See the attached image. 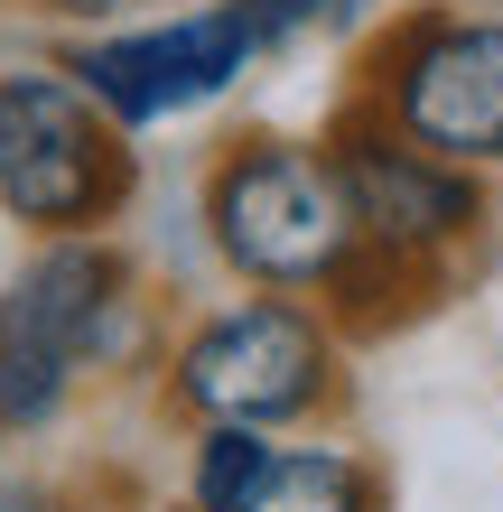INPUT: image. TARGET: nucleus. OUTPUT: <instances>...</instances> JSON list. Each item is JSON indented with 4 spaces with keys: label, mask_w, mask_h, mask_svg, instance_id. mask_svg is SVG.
<instances>
[{
    "label": "nucleus",
    "mask_w": 503,
    "mask_h": 512,
    "mask_svg": "<svg viewBox=\"0 0 503 512\" xmlns=\"http://www.w3.org/2000/svg\"><path fill=\"white\" fill-rule=\"evenodd\" d=\"M150 354V289L112 233H56L0 280V429H47L84 373Z\"/></svg>",
    "instance_id": "nucleus-1"
},
{
    "label": "nucleus",
    "mask_w": 503,
    "mask_h": 512,
    "mask_svg": "<svg viewBox=\"0 0 503 512\" xmlns=\"http://www.w3.org/2000/svg\"><path fill=\"white\" fill-rule=\"evenodd\" d=\"M0 512H56V503H47L38 485H0Z\"/></svg>",
    "instance_id": "nucleus-12"
},
{
    "label": "nucleus",
    "mask_w": 503,
    "mask_h": 512,
    "mask_svg": "<svg viewBox=\"0 0 503 512\" xmlns=\"http://www.w3.org/2000/svg\"><path fill=\"white\" fill-rule=\"evenodd\" d=\"M373 103L401 140L457 168H503V19L420 10L373 47Z\"/></svg>",
    "instance_id": "nucleus-6"
},
{
    "label": "nucleus",
    "mask_w": 503,
    "mask_h": 512,
    "mask_svg": "<svg viewBox=\"0 0 503 512\" xmlns=\"http://www.w3.org/2000/svg\"><path fill=\"white\" fill-rule=\"evenodd\" d=\"M327 159H336V187H345V215H354V243L364 252L438 270V252H457L466 233L485 224L476 168L429 159V149L401 140L392 122H345Z\"/></svg>",
    "instance_id": "nucleus-7"
},
{
    "label": "nucleus",
    "mask_w": 503,
    "mask_h": 512,
    "mask_svg": "<svg viewBox=\"0 0 503 512\" xmlns=\"http://www.w3.org/2000/svg\"><path fill=\"white\" fill-rule=\"evenodd\" d=\"M252 28H261V56L299 47V38H327V28H364L373 0H243Z\"/></svg>",
    "instance_id": "nucleus-10"
},
{
    "label": "nucleus",
    "mask_w": 503,
    "mask_h": 512,
    "mask_svg": "<svg viewBox=\"0 0 503 512\" xmlns=\"http://www.w3.org/2000/svg\"><path fill=\"white\" fill-rule=\"evenodd\" d=\"M168 391L196 419H233V429H289V419L327 410L336 391V336L308 298L261 289L243 308H215L187 326L168 364Z\"/></svg>",
    "instance_id": "nucleus-5"
},
{
    "label": "nucleus",
    "mask_w": 503,
    "mask_h": 512,
    "mask_svg": "<svg viewBox=\"0 0 503 512\" xmlns=\"http://www.w3.org/2000/svg\"><path fill=\"white\" fill-rule=\"evenodd\" d=\"M140 196V149L66 66H0V224L28 243L103 233Z\"/></svg>",
    "instance_id": "nucleus-2"
},
{
    "label": "nucleus",
    "mask_w": 503,
    "mask_h": 512,
    "mask_svg": "<svg viewBox=\"0 0 503 512\" xmlns=\"http://www.w3.org/2000/svg\"><path fill=\"white\" fill-rule=\"evenodd\" d=\"M38 19H66V28H122V10H140V0H28Z\"/></svg>",
    "instance_id": "nucleus-11"
},
{
    "label": "nucleus",
    "mask_w": 503,
    "mask_h": 512,
    "mask_svg": "<svg viewBox=\"0 0 503 512\" xmlns=\"http://www.w3.org/2000/svg\"><path fill=\"white\" fill-rule=\"evenodd\" d=\"M84 94L112 112V131H159L187 112H215L233 84L261 66V28L243 0H196V10L140 19V28H84L56 56Z\"/></svg>",
    "instance_id": "nucleus-4"
},
{
    "label": "nucleus",
    "mask_w": 503,
    "mask_h": 512,
    "mask_svg": "<svg viewBox=\"0 0 503 512\" xmlns=\"http://www.w3.org/2000/svg\"><path fill=\"white\" fill-rule=\"evenodd\" d=\"M243 512H373V475L345 447H280Z\"/></svg>",
    "instance_id": "nucleus-8"
},
{
    "label": "nucleus",
    "mask_w": 503,
    "mask_h": 512,
    "mask_svg": "<svg viewBox=\"0 0 503 512\" xmlns=\"http://www.w3.org/2000/svg\"><path fill=\"white\" fill-rule=\"evenodd\" d=\"M271 429H233V419H196V447H187V503L196 512H243L252 485L271 475Z\"/></svg>",
    "instance_id": "nucleus-9"
},
{
    "label": "nucleus",
    "mask_w": 503,
    "mask_h": 512,
    "mask_svg": "<svg viewBox=\"0 0 503 512\" xmlns=\"http://www.w3.org/2000/svg\"><path fill=\"white\" fill-rule=\"evenodd\" d=\"M0 438H10V429H0Z\"/></svg>",
    "instance_id": "nucleus-13"
},
{
    "label": "nucleus",
    "mask_w": 503,
    "mask_h": 512,
    "mask_svg": "<svg viewBox=\"0 0 503 512\" xmlns=\"http://www.w3.org/2000/svg\"><path fill=\"white\" fill-rule=\"evenodd\" d=\"M205 252L233 280L308 298L336 280V261L354 252V215L336 187V159L317 140H280V131H243L215 149L205 168Z\"/></svg>",
    "instance_id": "nucleus-3"
}]
</instances>
